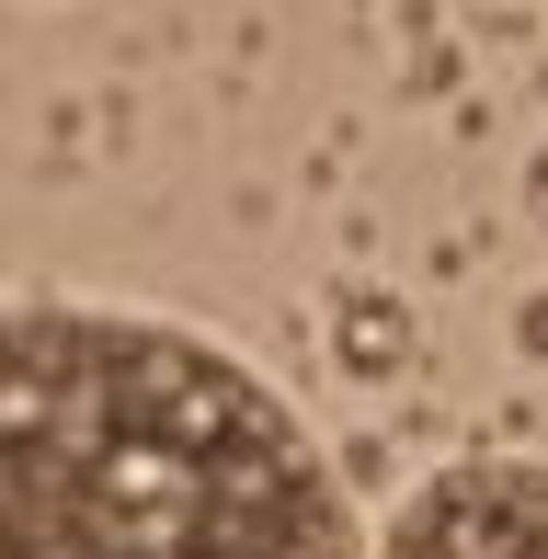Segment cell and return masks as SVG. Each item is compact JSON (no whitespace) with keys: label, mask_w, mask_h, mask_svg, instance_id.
<instances>
[{"label":"cell","mask_w":548,"mask_h":559,"mask_svg":"<svg viewBox=\"0 0 548 559\" xmlns=\"http://www.w3.org/2000/svg\"><path fill=\"white\" fill-rule=\"evenodd\" d=\"M0 559H366L309 423L138 309H0Z\"/></svg>","instance_id":"1"},{"label":"cell","mask_w":548,"mask_h":559,"mask_svg":"<svg viewBox=\"0 0 548 559\" xmlns=\"http://www.w3.org/2000/svg\"><path fill=\"white\" fill-rule=\"evenodd\" d=\"M514 343H526V354H548V297H526V320H514Z\"/></svg>","instance_id":"4"},{"label":"cell","mask_w":548,"mask_h":559,"mask_svg":"<svg viewBox=\"0 0 548 559\" xmlns=\"http://www.w3.org/2000/svg\"><path fill=\"white\" fill-rule=\"evenodd\" d=\"M526 206H537V228H548V148H537V171H526Z\"/></svg>","instance_id":"5"},{"label":"cell","mask_w":548,"mask_h":559,"mask_svg":"<svg viewBox=\"0 0 548 559\" xmlns=\"http://www.w3.org/2000/svg\"><path fill=\"white\" fill-rule=\"evenodd\" d=\"M332 343H343V377H401L412 366V309L401 297H343Z\"/></svg>","instance_id":"3"},{"label":"cell","mask_w":548,"mask_h":559,"mask_svg":"<svg viewBox=\"0 0 548 559\" xmlns=\"http://www.w3.org/2000/svg\"><path fill=\"white\" fill-rule=\"evenodd\" d=\"M378 559H548V468H526V456L434 468L389 514Z\"/></svg>","instance_id":"2"}]
</instances>
